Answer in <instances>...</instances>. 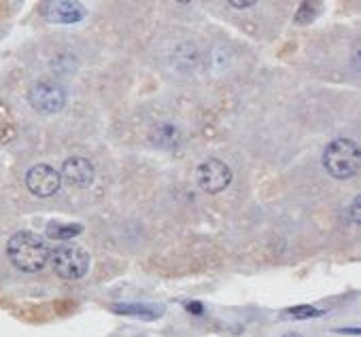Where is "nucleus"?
<instances>
[{
	"instance_id": "nucleus-3",
	"label": "nucleus",
	"mask_w": 361,
	"mask_h": 337,
	"mask_svg": "<svg viewBox=\"0 0 361 337\" xmlns=\"http://www.w3.org/2000/svg\"><path fill=\"white\" fill-rule=\"evenodd\" d=\"M49 263L54 267V274L58 278L75 283V280H81L87 276L91 257L85 248H81L77 244H62L51 250Z\"/></svg>"
},
{
	"instance_id": "nucleus-4",
	"label": "nucleus",
	"mask_w": 361,
	"mask_h": 337,
	"mask_svg": "<svg viewBox=\"0 0 361 337\" xmlns=\"http://www.w3.org/2000/svg\"><path fill=\"white\" fill-rule=\"evenodd\" d=\"M232 170L230 165L217 157H209L206 161H202L196 170V181L198 187L209 193V195H217L221 191H226L232 185Z\"/></svg>"
},
{
	"instance_id": "nucleus-5",
	"label": "nucleus",
	"mask_w": 361,
	"mask_h": 337,
	"mask_svg": "<svg viewBox=\"0 0 361 337\" xmlns=\"http://www.w3.org/2000/svg\"><path fill=\"white\" fill-rule=\"evenodd\" d=\"M28 102L40 115H56L66 106V91L58 83H36L28 91Z\"/></svg>"
},
{
	"instance_id": "nucleus-13",
	"label": "nucleus",
	"mask_w": 361,
	"mask_h": 337,
	"mask_svg": "<svg viewBox=\"0 0 361 337\" xmlns=\"http://www.w3.org/2000/svg\"><path fill=\"white\" fill-rule=\"evenodd\" d=\"M346 218H348V223L353 225V227H357V225L361 223V197L359 195L351 202V208L346 212Z\"/></svg>"
},
{
	"instance_id": "nucleus-12",
	"label": "nucleus",
	"mask_w": 361,
	"mask_h": 337,
	"mask_svg": "<svg viewBox=\"0 0 361 337\" xmlns=\"http://www.w3.org/2000/svg\"><path fill=\"white\" fill-rule=\"evenodd\" d=\"M287 314H289L291 318L306 320V318H317V316H321L323 310H317V308H313V306H293V308L287 310Z\"/></svg>"
},
{
	"instance_id": "nucleus-6",
	"label": "nucleus",
	"mask_w": 361,
	"mask_h": 337,
	"mask_svg": "<svg viewBox=\"0 0 361 337\" xmlns=\"http://www.w3.org/2000/svg\"><path fill=\"white\" fill-rule=\"evenodd\" d=\"M26 187L36 197H51L60 191L62 177L56 167H51L47 163H36L26 174Z\"/></svg>"
},
{
	"instance_id": "nucleus-9",
	"label": "nucleus",
	"mask_w": 361,
	"mask_h": 337,
	"mask_svg": "<svg viewBox=\"0 0 361 337\" xmlns=\"http://www.w3.org/2000/svg\"><path fill=\"white\" fill-rule=\"evenodd\" d=\"M111 310L121 316H132L140 320H158L164 314L162 306H151V304H115L111 306Z\"/></svg>"
},
{
	"instance_id": "nucleus-11",
	"label": "nucleus",
	"mask_w": 361,
	"mask_h": 337,
	"mask_svg": "<svg viewBox=\"0 0 361 337\" xmlns=\"http://www.w3.org/2000/svg\"><path fill=\"white\" fill-rule=\"evenodd\" d=\"M47 238L51 240H60V242H66V240H73L77 236L83 234V225L79 223H60V220H54L47 225Z\"/></svg>"
},
{
	"instance_id": "nucleus-16",
	"label": "nucleus",
	"mask_w": 361,
	"mask_h": 337,
	"mask_svg": "<svg viewBox=\"0 0 361 337\" xmlns=\"http://www.w3.org/2000/svg\"><path fill=\"white\" fill-rule=\"evenodd\" d=\"M283 337H304V335H300V333H295V331H289V333H285Z\"/></svg>"
},
{
	"instance_id": "nucleus-14",
	"label": "nucleus",
	"mask_w": 361,
	"mask_h": 337,
	"mask_svg": "<svg viewBox=\"0 0 361 337\" xmlns=\"http://www.w3.org/2000/svg\"><path fill=\"white\" fill-rule=\"evenodd\" d=\"M226 3L234 9H249L257 3V0H226Z\"/></svg>"
},
{
	"instance_id": "nucleus-7",
	"label": "nucleus",
	"mask_w": 361,
	"mask_h": 337,
	"mask_svg": "<svg viewBox=\"0 0 361 337\" xmlns=\"http://www.w3.org/2000/svg\"><path fill=\"white\" fill-rule=\"evenodd\" d=\"M43 17L54 24H77L85 17V7L79 0H47Z\"/></svg>"
},
{
	"instance_id": "nucleus-1",
	"label": "nucleus",
	"mask_w": 361,
	"mask_h": 337,
	"mask_svg": "<svg viewBox=\"0 0 361 337\" xmlns=\"http://www.w3.org/2000/svg\"><path fill=\"white\" fill-rule=\"evenodd\" d=\"M51 248L47 240L34 232H17L7 242V257L24 274H36L49 263Z\"/></svg>"
},
{
	"instance_id": "nucleus-15",
	"label": "nucleus",
	"mask_w": 361,
	"mask_h": 337,
	"mask_svg": "<svg viewBox=\"0 0 361 337\" xmlns=\"http://www.w3.org/2000/svg\"><path fill=\"white\" fill-rule=\"evenodd\" d=\"M187 310H191V312H196V314H202V306H200V304H189Z\"/></svg>"
},
{
	"instance_id": "nucleus-10",
	"label": "nucleus",
	"mask_w": 361,
	"mask_h": 337,
	"mask_svg": "<svg viewBox=\"0 0 361 337\" xmlns=\"http://www.w3.org/2000/svg\"><path fill=\"white\" fill-rule=\"evenodd\" d=\"M149 140H151L153 147L164 149V151H172V149H177V144L181 140V132L172 123H160V126H156L151 130Z\"/></svg>"
},
{
	"instance_id": "nucleus-8",
	"label": "nucleus",
	"mask_w": 361,
	"mask_h": 337,
	"mask_svg": "<svg viewBox=\"0 0 361 337\" xmlns=\"http://www.w3.org/2000/svg\"><path fill=\"white\" fill-rule=\"evenodd\" d=\"M68 185L85 189L94 183L96 179V167L87 157H68L62 165V174H60Z\"/></svg>"
},
{
	"instance_id": "nucleus-17",
	"label": "nucleus",
	"mask_w": 361,
	"mask_h": 337,
	"mask_svg": "<svg viewBox=\"0 0 361 337\" xmlns=\"http://www.w3.org/2000/svg\"><path fill=\"white\" fill-rule=\"evenodd\" d=\"M177 3H183V5H187V3H191V0H177Z\"/></svg>"
},
{
	"instance_id": "nucleus-2",
	"label": "nucleus",
	"mask_w": 361,
	"mask_h": 337,
	"mask_svg": "<svg viewBox=\"0 0 361 337\" xmlns=\"http://www.w3.org/2000/svg\"><path fill=\"white\" fill-rule=\"evenodd\" d=\"M361 153L359 144L351 138H336L323 151V167L332 179L346 181L359 172Z\"/></svg>"
}]
</instances>
